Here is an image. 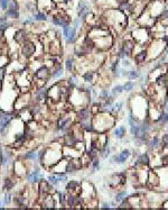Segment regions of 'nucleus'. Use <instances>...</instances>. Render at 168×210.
Segmentation results:
<instances>
[{"label":"nucleus","mask_w":168,"mask_h":210,"mask_svg":"<svg viewBox=\"0 0 168 210\" xmlns=\"http://www.w3.org/2000/svg\"><path fill=\"white\" fill-rule=\"evenodd\" d=\"M114 125V119L112 118L111 115H108L105 112H101V114H96L95 117L93 118L92 126L94 130L96 132H107L111 129Z\"/></svg>","instance_id":"2"},{"label":"nucleus","mask_w":168,"mask_h":210,"mask_svg":"<svg viewBox=\"0 0 168 210\" xmlns=\"http://www.w3.org/2000/svg\"><path fill=\"white\" fill-rule=\"evenodd\" d=\"M19 3V8H21L24 11L28 12H35V9H37V2L36 0H17Z\"/></svg>","instance_id":"13"},{"label":"nucleus","mask_w":168,"mask_h":210,"mask_svg":"<svg viewBox=\"0 0 168 210\" xmlns=\"http://www.w3.org/2000/svg\"><path fill=\"white\" fill-rule=\"evenodd\" d=\"M134 84L131 82V81H128V82H126V84L123 85V90L125 91H127V92H129V91H131L132 89H134Z\"/></svg>","instance_id":"40"},{"label":"nucleus","mask_w":168,"mask_h":210,"mask_svg":"<svg viewBox=\"0 0 168 210\" xmlns=\"http://www.w3.org/2000/svg\"><path fill=\"white\" fill-rule=\"evenodd\" d=\"M23 24H24V25H33V24H35V20H34V18H33V15L27 17L25 20L23 21Z\"/></svg>","instance_id":"43"},{"label":"nucleus","mask_w":168,"mask_h":210,"mask_svg":"<svg viewBox=\"0 0 168 210\" xmlns=\"http://www.w3.org/2000/svg\"><path fill=\"white\" fill-rule=\"evenodd\" d=\"M12 171H14V174L18 177H26L27 173L29 172V170L27 168V163L24 160L15 161L12 163Z\"/></svg>","instance_id":"8"},{"label":"nucleus","mask_w":168,"mask_h":210,"mask_svg":"<svg viewBox=\"0 0 168 210\" xmlns=\"http://www.w3.org/2000/svg\"><path fill=\"white\" fill-rule=\"evenodd\" d=\"M37 188H38V194H43V193L52 194L55 192V190L53 189L54 186L50 184L47 180H44V179H41V180L38 181Z\"/></svg>","instance_id":"11"},{"label":"nucleus","mask_w":168,"mask_h":210,"mask_svg":"<svg viewBox=\"0 0 168 210\" xmlns=\"http://www.w3.org/2000/svg\"><path fill=\"white\" fill-rule=\"evenodd\" d=\"M1 204H2V201H0V208H2V207H1Z\"/></svg>","instance_id":"54"},{"label":"nucleus","mask_w":168,"mask_h":210,"mask_svg":"<svg viewBox=\"0 0 168 210\" xmlns=\"http://www.w3.org/2000/svg\"><path fill=\"white\" fill-rule=\"evenodd\" d=\"M127 76H129L130 80H134V79L139 78V73L137 71H129V72H127Z\"/></svg>","instance_id":"41"},{"label":"nucleus","mask_w":168,"mask_h":210,"mask_svg":"<svg viewBox=\"0 0 168 210\" xmlns=\"http://www.w3.org/2000/svg\"><path fill=\"white\" fill-rule=\"evenodd\" d=\"M158 144H159V138L157 137V136H155L154 138H152V141L150 142V147H157L158 146Z\"/></svg>","instance_id":"45"},{"label":"nucleus","mask_w":168,"mask_h":210,"mask_svg":"<svg viewBox=\"0 0 168 210\" xmlns=\"http://www.w3.org/2000/svg\"><path fill=\"white\" fill-rule=\"evenodd\" d=\"M17 181L15 180V177L7 175V177L3 179V184H2V189L5 191H11L16 188Z\"/></svg>","instance_id":"20"},{"label":"nucleus","mask_w":168,"mask_h":210,"mask_svg":"<svg viewBox=\"0 0 168 210\" xmlns=\"http://www.w3.org/2000/svg\"><path fill=\"white\" fill-rule=\"evenodd\" d=\"M66 168H67V159L63 156V159H61L56 164H54V165L50 168V171L54 172L55 174L64 173V172L66 173Z\"/></svg>","instance_id":"15"},{"label":"nucleus","mask_w":168,"mask_h":210,"mask_svg":"<svg viewBox=\"0 0 168 210\" xmlns=\"http://www.w3.org/2000/svg\"><path fill=\"white\" fill-rule=\"evenodd\" d=\"M94 76H95V72H93V71H86V72H84L83 74H82V78H83V80L85 82H93L94 81Z\"/></svg>","instance_id":"28"},{"label":"nucleus","mask_w":168,"mask_h":210,"mask_svg":"<svg viewBox=\"0 0 168 210\" xmlns=\"http://www.w3.org/2000/svg\"><path fill=\"white\" fill-rule=\"evenodd\" d=\"M108 97H109V92H108L107 90H102V91H101V98H102L103 100H104L105 98H108Z\"/></svg>","instance_id":"48"},{"label":"nucleus","mask_w":168,"mask_h":210,"mask_svg":"<svg viewBox=\"0 0 168 210\" xmlns=\"http://www.w3.org/2000/svg\"><path fill=\"white\" fill-rule=\"evenodd\" d=\"M50 72H52V70H50V67L42 65V67H38V69L34 72V76H35V79H36L37 81H42V83L44 84V85H46L50 79Z\"/></svg>","instance_id":"6"},{"label":"nucleus","mask_w":168,"mask_h":210,"mask_svg":"<svg viewBox=\"0 0 168 210\" xmlns=\"http://www.w3.org/2000/svg\"><path fill=\"white\" fill-rule=\"evenodd\" d=\"M47 181H48L53 186H57L59 183V180H57V175H55V174H50V175H48V177H47Z\"/></svg>","instance_id":"35"},{"label":"nucleus","mask_w":168,"mask_h":210,"mask_svg":"<svg viewBox=\"0 0 168 210\" xmlns=\"http://www.w3.org/2000/svg\"><path fill=\"white\" fill-rule=\"evenodd\" d=\"M162 144H164L165 146H168V134H166L162 137Z\"/></svg>","instance_id":"49"},{"label":"nucleus","mask_w":168,"mask_h":210,"mask_svg":"<svg viewBox=\"0 0 168 210\" xmlns=\"http://www.w3.org/2000/svg\"><path fill=\"white\" fill-rule=\"evenodd\" d=\"M113 134H114V136H116L117 138H119V139L123 138V137H125V135H126V127L125 126L117 127V128L114 129Z\"/></svg>","instance_id":"30"},{"label":"nucleus","mask_w":168,"mask_h":210,"mask_svg":"<svg viewBox=\"0 0 168 210\" xmlns=\"http://www.w3.org/2000/svg\"><path fill=\"white\" fill-rule=\"evenodd\" d=\"M102 209H110V207H109V204H107V203H103L102 204V207H101Z\"/></svg>","instance_id":"51"},{"label":"nucleus","mask_w":168,"mask_h":210,"mask_svg":"<svg viewBox=\"0 0 168 210\" xmlns=\"http://www.w3.org/2000/svg\"><path fill=\"white\" fill-rule=\"evenodd\" d=\"M23 160L24 161H29V162H34V161L38 160L37 157V150H30V151H27L23 156Z\"/></svg>","instance_id":"23"},{"label":"nucleus","mask_w":168,"mask_h":210,"mask_svg":"<svg viewBox=\"0 0 168 210\" xmlns=\"http://www.w3.org/2000/svg\"><path fill=\"white\" fill-rule=\"evenodd\" d=\"M41 179H43V175H42V171H41L39 166H36L32 172H28L27 175H26L27 182L30 183V184L38 183V181H39Z\"/></svg>","instance_id":"12"},{"label":"nucleus","mask_w":168,"mask_h":210,"mask_svg":"<svg viewBox=\"0 0 168 210\" xmlns=\"http://www.w3.org/2000/svg\"><path fill=\"white\" fill-rule=\"evenodd\" d=\"M148 183H149L150 186H156V185H158V183H159V177H157L156 173H154V172H150V173H149Z\"/></svg>","instance_id":"27"},{"label":"nucleus","mask_w":168,"mask_h":210,"mask_svg":"<svg viewBox=\"0 0 168 210\" xmlns=\"http://www.w3.org/2000/svg\"><path fill=\"white\" fill-rule=\"evenodd\" d=\"M113 103V97H108L104 99V106H111Z\"/></svg>","instance_id":"47"},{"label":"nucleus","mask_w":168,"mask_h":210,"mask_svg":"<svg viewBox=\"0 0 168 210\" xmlns=\"http://www.w3.org/2000/svg\"><path fill=\"white\" fill-rule=\"evenodd\" d=\"M32 102V94L29 92H19L17 96L15 103H14V109L16 112L20 110L27 108Z\"/></svg>","instance_id":"5"},{"label":"nucleus","mask_w":168,"mask_h":210,"mask_svg":"<svg viewBox=\"0 0 168 210\" xmlns=\"http://www.w3.org/2000/svg\"><path fill=\"white\" fill-rule=\"evenodd\" d=\"M81 204H83V200H82V198H81V195H80V194L66 193V202H65V207L74 208V207H80Z\"/></svg>","instance_id":"9"},{"label":"nucleus","mask_w":168,"mask_h":210,"mask_svg":"<svg viewBox=\"0 0 168 210\" xmlns=\"http://www.w3.org/2000/svg\"><path fill=\"white\" fill-rule=\"evenodd\" d=\"M80 195L83 200V204H86L87 202L95 199V190H94V186H93L92 183H90L89 181H82Z\"/></svg>","instance_id":"4"},{"label":"nucleus","mask_w":168,"mask_h":210,"mask_svg":"<svg viewBox=\"0 0 168 210\" xmlns=\"http://www.w3.org/2000/svg\"><path fill=\"white\" fill-rule=\"evenodd\" d=\"M166 109L168 110V100H166Z\"/></svg>","instance_id":"52"},{"label":"nucleus","mask_w":168,"mask_h":210,"mask_svg":"<svg viewBox=\"0 0 168 210\" xmlns=\"http://www.w3.org/2000/svg\"><path fill=\"white\" fill-rule=\"evenodd\" d=\"M36 2H37V8L43 12H45V10L50 11L52 10V7L55 6L53 0H36Z\"/></svg>","instance_id":"19"},{"label":"nucleus","mask_w":168,"mask_h":210,"mask_svg":"<svg viewBox=\"0 0 168 210\" xmlns=\"http://www.w3.org/2000/svg\"><path fill=\"white\" fill-rule=\"evenodd\" d=\"M6 78V67L0 69V82H2Z\"/></svg>","instance_id":"46"},{"label":"nucleus","mask_w":168,"mask_h":210,"mask_svg":"<svg viewBox=\"0 0 168 210\" xmlns=\"http://www.w3.org/2000/svg\"><path fill=\"white\" fill-rule=\"evenodd\" d=\"M137 162H138V164H141V165H148V163H149V157H148L147 154H143V155L139 156V159H138Z\"/></svg>","instance_id":"34"},{"label":"nucleus","mask_w":168,"mask_h":210,"mask_svg":"<svg viewBox=\"0 0 168 210\" xmlns=\"http://www.w3.org/2000/svg\"><path fill=\"white\" fill-rule=\"evenodd\" d=\"M126 194H127L126 191H121V192H118L117 195H116V201H117V202L123 201V199H125Z\"/></svg>","instance_id":"39"},{"label":"nucleus","mask_w":168,"mask_h":210,"mask_svg":"<svg viewBox=\"0 0 168 210\" xmlns=\"http://www.w3.org/2000/svg\"><path fill=\"white\" fill-rule=\"evenodd\" d=\"M12 194L10 191H6V193L3 194V200H2V203L5 204V206H9L11 202H12Z\"/></svg>","instance_id":"31"},{"label":"nucleus","mask_w":168,"mask_h":210,"mask_svg":"<svg viewBox=\"0 0 168 210\" xmlns=\"http://www.w3.org/2000/svg\"><path fill=\"white\" fill-rule=\"evenodd\" d=\"M146 58H147V54H146V52H140V53L136 54L134 60H136V62H137L138 64H140V63H143V61L146 60Z\"/></svg>","instance_id":"32"},{"label":"nucleus","mask_w":168,"mask_h":210,"mask_svg":"<svg viewBox=\"0 0 168 210\" xmlns=\"http://www.w3.org/2000/svg\"><path fill=\"white\" fill-rule=\"evenodd\" d=\"M50 21L55 26H61V27L70 25V19H68V17L63 16V15H53Z\"/></svg>","instance_id":"17"},{"label":"nucleus","mask_w":168,"mask_h":210,"mask_svg":"<svg viewBox=\"0 0 168 210\" xmlns=\"http://www.w3.org/2000/svg\"><path fill=\"white\" fill-rule=\"evenodd\" d=\"M5 16L9 19H18L19 18V10L15 9H7L6 10V15Z\"/></svg>","instance_id":"29"},{"label":"nucleus","mask_w":168,"mask_h":210,"mask_svg":"<svg viewBox=\"0 0 168 210\" xmlns=\"http://www.w3.org/2000/svg\"><path fill=\"white\" fill-rule=\"evenodd\" d=\"M64 67H65V70L67 72L72 73L75 71V67H76V63H75V60L73 58H67L64 62Z\"/></svg>","instance_id":"22"},{"label":"nucleus","mask_w":168,"mask_h":210,"mask_svg":"<svg viewBox=\"0 0 168 210\" xmlns=\"http://www.w3.org/2000/svg\"><path fill=\"white\" fill-rule=\"evenodd\" d=\"M129 156H130V151H129V150H125V151L121 152L119 155H114L111 161H112V163L122 164V163H125V162L129 159Z\"/></svg>","instance_id":"21"},{"label":"nucleus","mask_w":168,"mask_h":210,"mask_svg":"<svg viewBox=\"0 0 168 210\" xmlns=\"http://www.w3.org/2000/svg\"><path fill=\"white\" fill-rule=\"evenodd\" d=\"M122 65L126 67H130V62L129 61H126V60H123V63H122Z\"/></svg>","instance_id":"50"},{"label":"nucleus","mask_w":168,"mask_h":210,"mask_svg":"<svg viewBox=\"0 0 168 210\" xmlns=\"http://www.w3.org/2000/svg\"><path fill=\"white\" fill-rule=\"evenodd\" d=\"M90 6L86 1L84 0H80L78 1V6H77V12H78V18L80 19H86V17L90 15Z\"/></svg>","instance_id":"14"},{"label":"nucleus","mask_w":168,"mask_h":210,"mask_svg":"<svg viewBox=\"0 0 168 210\" xmlns=\"http://www.w3.org/2000/svg\"><path fill=\"white\" fill-rule=\"evenodd\" d=\"M122 91H123V85H116V87L111 90V94H112L113 97H116L118 94H120Z\"/></svg>","instance_id":"36"},{"label":"nucleus","mask_w":168,"mask_h":210,"mask_svg":"<svg viewBox=\"0 0 168 210\" xmlns=\"http://www.w3.org/2000/svg\"><path fill=\"white\" fill-rule=\"evenodd\" d=\"M20 54H21V56L26 60L35 56V54H36V43H34L32 42L30 40H28L27 42H25L21 45V47H20Z\"/></svg>","instance_id":"7"},{"label":"nucleus","mask_w":168,"mask_h":210,"mask_svg":"<svg viewBox=\"0 0 168 210\" xmlns=\"http://www.w3.org/2000/svg\"><path fill=\"white\" fill-rule=\"evenodd\" d=\"M57 175V180H59V183H66L68 177H67V173H59V174H56Z\"/></svg>","instance_id":"37"},{"label":"nucleus","mask_w":168,"mask_h":210,"mask_svg":"<svg viewBox=\"0 0 168 210\" xmlns=\"http://www.w3.org/2000/svg\"><path fill=\"white\" fill-rule=\"evenodd\" d=\"M165 206H168V201H167V202H165V203H164V207H165Z\"/></svg>","instance_id":"53"},{"label":"nucleus","mask_w":168,"mask_h":210,"mask_svg":"<svg viewBox=\"0 0 168 210\" xmlns=\"http://www.w3.org/2000/svg\"><path fill=\"white\" fill-rule=\"evenodd\" d=\"M61 159H63V145L61 143H53L50 146L45 147L41 163L44 168L50 170V168L56 164Z\"/></svg>","instance_id":"1"},{"label":"nucleus","mask_w":168,"mask_h":210,"mask_svg":"<svg viewBox=\"0 0 168 210\" xmlns=\"http://www.w3.org/2000/svg\"><path fill=\"white\" fill-rule=\"evenodd\" d=\"M15 85L18 89L19 92H29L32 84H33V79L30 76V73L28 70H23L20 72L15 73Z\"/></svg>","instance_id":"3"},{"label":"nucleus","mask_w":168,"mask_h":210,"mask_svg":"<svg viewBox=\"0 0 168 210\" xmlns=\"http://www.w3.org/2000/svg\"><path fill=\"white\" fill-rule=\"evenodd\" d=\"M134 49V44L130 42V41H126V42L123 43V46H122V49H121V50L126 53V55H131V53H132Z\"/></svg>","instance_id":"26"},{"label":"nucleus","mask_w":168,"mask_h":210,"mask_svg":"<svg viewBox=\"0 0 168 210\" xmlns=\"http://www.w3.org/2000/svg\"><path fill=\"white\" fill-rule=\"evenodd\" d=\"M9 62H10V59L8 55H0V69L6 67L9 64Z\"/></svg>","instance_id":"33"},{"label":"nucleus","mask_w":168,"mask_h":210,"mask_svg":"<svg viewBox=\"0 0 168 210\" xmlns=\"http://www.w3.org/2000/svg\"><path fill=\"white\" fill-rule=\"evenodd\" d=\"M66 192L67 193H74V194H80L81 191V182L72 180L66 182Z\"/></svg>","instance_id":"16"},{"label":"nucleus","mask_w":168,"mask_h":210,"mask_svg":"<svg viewBox=\"0 0 168 210\" xmlns=\"http://www.w3.org/2000/svg\"><path fill=\"white\" fill-rule=\"evenodd\" d=\"M91 116H92L91 108H87V107H83V108L78 109L75 115V117L78 123H86V121H90V120H91Z\"/></svg>","instance_id":"10"},{"label":"nucleus","mask_w":168,"mask_h":210,"mask_svg":"<svg viewBox=\"0 0 168 210\" xmlns=\"http://www.w3.org/2000/svg\"><path fill=\"white\" fill-rule=\"evenodd\" d=\"M33 18L34 20H35V23H44V21H46L47 20V16H46V14L45 12H43V11H35L33 14Z\"/></svg>","instance_id":"24"},{"label":"nucleus","mask_w":168,"mask_h":210,"mask_svg":"<svg viewBox=\"0 0 168 210\" xmlns=\"http://www.w3.org/2000/svg\"><path fill=\"white\" fill-rule=\"evenodd\" d=\"M80 26H81V19L80 18H75L73 21H72V27H74L76 30L80 28Z\"/></svg>","instance_id":"44"},{"label":"nucleus","mask_w":168,"mask_h":210,"mask_svg":"<svg viewBox=\"0 0 168 210\" xmlns=\"http://www.w3.org/2000/svg\"><path fill=\"white\" fill-rule=\"evenodd\" d=\"M14 40L18 45H23L24 43L29 40V37L25 29H18L16 30V33L14 34Z\"/></svg>","instance_id":"18"},{"label":"nucleus","mask_w":168,"mask_h":210,"mask_svg":"<svg viewBox=\"0 0 168 210\" xmlns=\"http://www.w3.org/2000/svg\"><path fill=\"white\" fill-rule=\"evenodd\" d=\"M10 0H0V9L1 10H7V8H8V3Z\"/></svg>","instance_id":"42"},{"label":"nucleus","mask_w":168,"mask_h":210,"mask_svg":"<svg viewBox=\"0 0 168 210\" xmlns=\"http://www.w3.org/2000/svg\"><path fill=\"white\" fill-rule=\"evenodd\" d=\"M77 30H76L74 27H72L71 26V30H70V33H68V36H67V38L65 40V43L66 44H73V43L75 42L76 40V35H77V33H76Z\"/></svg>","instance_id":"25"},{"label":"nucleus","mask_w":168,"mask_h":210,"mask_svg":"<svg viewBox=\"0 0 168 210\" xmlns=\"http://www.w3.org/2000/svg\"><path fill=\"white\" fill-rule=\"evenodd\" d=\"M7 9H15V10H19V3L17 0H10L8 3V8Z\"/></svg>","instance_id":"38"}]
</instances>
